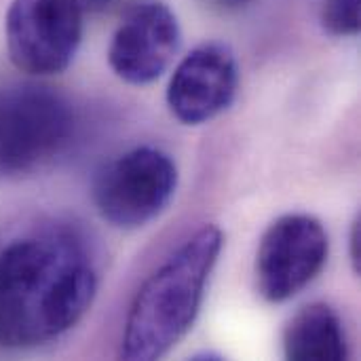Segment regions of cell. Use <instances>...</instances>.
<instances>
[{
  "label": "cell",
  "mask_w": 361,
  "mask_h": 361,
  "mask_svg": "<svg viewBox=\"0 0 361 361\" xmlns=\"http://www.w3.org/2000/svg\"><path fill=\"white\" fill-rule=\"evenodd\" d=\"M283 353L292 361H343L349 341L341 315L326 302L302 307L283 330Z\"/></svg>",
  "instance_id": "9c48e42d"
},
{
  "label": "cell",
  "mask_w": 361,
  "mask_h": 361,
  "mask_svg": "<svg viewBox=\"0 0 361 361\" xmlns=\"http://www.w3.org/2000/svg\"><path fill=\"white\" fill-rule=\"evenodd\" d=\"M239 66L233 49L224 42L195 47L173 70L167 87V106L184 125H203L237 97Z\"/></svg>",
  "instance_id": "ba28073f"
},
{
  "label": "cell",
  "mask_w": 361,
  "mask_h": 361,
  "mask_svg": "<svg viewBox=\"0 0 361 361\" xmlns=\"http://www.w3.org/2000/svg\"><path fill=\"white\" fill-rule=\"evenodd\" d=\"M4 32L17 70L32 76L59 74L72 63L82 40V2L13 0Z\"/></svg>",
  "instance_id": "5b68a950"
},
{
  "label": "cell",
  "mask_w": 361,
  "mask_h": 361,
  "mask_svg": "<svg viewBox=\"0 0 361 361\" xmlns=\"http://www.w3.org/2000/svg\"><path fill=\"white\" fill-rule=\"evenodd\" d=\"M218 2L226 8H239V6H245L250 0H218Z\"/></svg>",
  "instance_id": "7c38bea8"
},
{
  "label": "cell",
  "mask_w": 361,
  "mask_h": 361,
  "mask_svg": "<svg viewBox=\"0 0 361 361\" xmlns=\"http://www.w3.org/2000/svg\"><path fill=\"white\" fill-rule=\"evenodd\" d=\"M360 0H326L322 6V27L336 38L360 32Z\"/></svg>",
  "instance_id": "30bf717a"
},
{
  "label": "cell",
  "mask_w": 361,
  "mask_h": 361,
  "mask_svg": "<svg viewBox=\"0 0 361 361\" xmlns=\"http://www.w3.org/2000/svg\"><path fill=\"white\" fill-rule=\"evenodd\" d=\"M182 32L173 11L161 0L133 2L108 47L112 72L129 85L154 82L173 61Z\"/></svg>",
  "instance_id": "52a82bcc"
},
{
  "label": "cell",
  "mask_w": 361,
  "mask_h": 361,
  "mask_svg": "<svg viewBox=\"0 0 361 361\" xmlns=\"http://www.w3.org/2000/svg\"><path fill=\"white\" fill-rule=\"evenodd\" d=\"M330 239L324 224L309 214H286L262 235L256 252V290L273 302H288L326 267Z\"/></svg>",
  "instance_id": "8992f818"
},
{
  "label": "cell",
  "mask_w": 361,
  "mask_h": 361,
  "mask_svg": "<svg viewBox=\"0 0 361 361\" xmlns=\"http://www.w3.org/2000/svg\"><path fill=\"white\" fill-rule=\"evenodd\" d=\"M222 247V231L207 224L142 283L125 319L121 360H161L190 332Z\"/></svg>",
  "instance_id": "7a4b0ae2"
},
{
  "label": "cell",
  "mask_w": 361,
  "mask_h": 361,
  "mask_svg": "<svg viewBox=\"0 0 361 361\" xmlns=\"http://www.w3.org/2000/svg\"><path fill=\"white\" fill-rule=\"evenodd\" d=\"M349 256H351V264L353 271L361 275V218L357 216L353 226H351V235H349Z\"/></svg>",
  "instance_id": "8fae6325"
},
{
  "label": "cell",
  "mask_w": 361,
  "mask_h": 361,
  "mask_svg": "<svg viewBox=\"0 0 361 361\" xmlns=\"http://www.w3.org/2000/svg\"><path fill=\"white\" fill-rule=\"evenodd\" d=\"M70 102L40 82L0 85V178L42 169L74 135Z\"/></svg>",
  "instance_id": "3957f363"
},
{
  "label": "cell",
  "mask_w": 361,
  "mask_h": 361,
  "mask_svg": "<svg viewBox=\"0 0 361 361\" xmlns=\"http://www.w3.org/2000/svg\"><path fill=\"white\" fill-rule=\"evenodd\" d=\"M178 188V167L161 148L137 146L106 163L93 180L97 214L121 231L159 218Z\"/></svg>",
  "instance_id": "277c9868"
},
{
  "label": "cell",
  "mask_w": 361,
  "mask_h": 361,
  "mask_svg": "<svg viewBox=\"0 0 361 361\" xmlns=\"http://www.w3.org/2000/svg\"><path fill=\"white\" fill-rule=\"evenodd\" d=\"M97 294V269L70 233L42 231L0 252V347L30 349L72 330Z\"/></svg>",
  "instance_id": "6da1fadb"
},
{
  "label": "cell",
  "mask_w": 361,
  "mask_h": 361,
  "mask_svg": "<svg viewBox=\"0 0 361 361\" xmlns=\"http://www.w3.org/2000/svg\"><path fill=\"white\" fill-rule=\"evenodd\" d=\"M195 361H207V360H224L222 355H218V353H201V355H195L192 357Z\"/></svg>",
  "instance_id": "4fadbf2b"
}]
</instances>
